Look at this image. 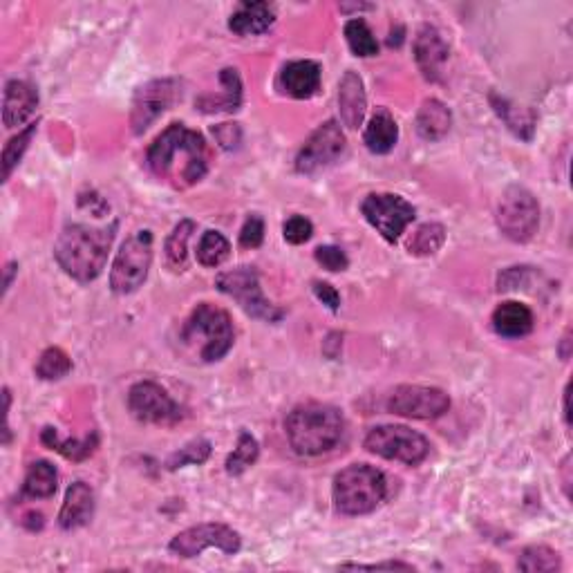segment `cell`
<instances>
[{"label":"cell","instance_id":"ac0fdd59","mask_svg":"<svg viewBox=\"0 0 573 573\" xmlns=\"http://www.w3.org/2000/svg\"><path fill=\"white\" fill-rule=\"evenodd\" d=\"M338 110L347 128H359L363 124L365 110H368V97H365L363 79L354 70H347L338 83Z\"/></svg>","mask_w":573,"mask_h":573},{"label":"cell","instance_id":"6da1fadb","mask_svg":"<svg viewBox=\"0 0 573 573\" xmlns=\"http://www.w3.org/2000/svg\"><path fill=\"white\" fill-rule=\"evenodd\" d=\"M146 162L157 180L184 191L209 171V146L200 133L184 124H173L148 148Z\"/></svg>","mask_w":573,"mask_h":573},{"label":"cell","instance_id":"4fadbf2b","mask_svg":"<svg viewBox=\"0 0 573 573\" xmlns=\"http://www.w3.org/2000/svg\"><path fill=\"white\" fill-rule=\"evenodd\" d=\"M128 408L133 417L144 424L173 426L184 417L182 408L171 399V394L155 381L135 383L128 392Z\"/></svg>","mask_w":573,"mask_h":573},{"label":"cell","instance_id":"9a60e30c","mask_svg":"<svg viewBox=\"0 0 573 573\" xmlns=\"http://www.w3.org/2000/svg\"><path fill=\"white\" fill-rule=\"evenodd\" d=\"M177 97V83L171 79L150 81L144 88L137 90L133 101V115H130V126L135 135H142L164 112L173 106Z\"/></svg>","mask_w":573,"mask_h":573},{"label":"cell","instance_id":"484cf974","mask_svg":"<svg viewBox=\"0 0 573 573\" xmlns=\"http://www.w3.org/2000/svg\"><path fill=\"white\" fill-rule=\"evenodd\" d=\"M220 81L224 86L222 97L200 99V110L204 112H236L242 103V81L238 70H222Z\"/></svg>","mask_w":573,"mask_h":573},{"label":"cell","instance_id":"d6986e66","mask_svg":"<svg viewBox=\"0 0 573 573\" xmlns=\"http://www.w3.org/2000/svg\"><path fill=\"white\" fill-rule=\"evenodd\" d=\"M92 515H95V493L86 482H74L68 493H65V502L59 513V524L63 531H74L86 526Z\"/></svg>","mask_w":573,"mask_h":573},{"label":"cell","instance_id":"d6a6232c","mask_svg":"<svg viewBox=\"0 0 573 573\" xmlns=\"http://www.w3.org/2000/svg\"><path fill=\"white\" fill-rule=\"evenodd\" d=\"M518 569L526 573H549L560 569V556L553 549L538 544V547H529L520 553Z\"/></svg>","mask_w":573,"mask_h":573},{"label":"cell","instance_id":"e575fe53","mask_svg":"<svg viewBox=\"0 0 573 573\" xmlns=\"http://www.w3.org/2000/svg\"><path fill=\"white\" fill-rule=\"evenodd\" d=\"M260 455L258 441L253 439L249 432H240L238 437V446L227 459V473L229 475H242L247 468L256 464V459Z\"/></svg>","mask_w":573,"mask_h":573},{"label":"cell","instance_id":"30bf717a","mask_svg":"<svg viewBox=\"0 0 573 573\" xmlns=\"http://www.w3.org/2000/svg\"><path fill=\"white\" fill-rule=\"evenodd\" d=\"M361 211L374 229L381 233L383 240L390 244L397 242L403 231L408 229V224L415 220V206L408 200H403L401 195L392 193H372L363 200Z\"/></svg>","mask_w":573,"mask_h":573},{"label":"cell","instance_id":"83f0119b","mask_svg":"<svg viewBox=\"0 0 573 573\" xmlns=\"http://www.w3.org/2000/svg\"><path fill=\"white\" fill-rule=\"evenodd\" d=\"M195 231V222L182 220L166 240V262L173 271H184L189 267V240Z\"/></svg>","mask_w":573,"mask_h":573},{"label":"cell","instance_id":"5b68a950","mask_svg":"<svg viewBox=\"0 0 573 573\" xmlns=\"http://www.w3.org/2000/svg\"><path fill=\"white\" fill-rule=\"evenodd\" d=\"M182 341L189 345H197V341H200V359L204 363L224 359L233 347V341H236L229 312H224L218 305L200 303L193 309L189 321L184 323Z\"/></svg>","mask_w":573,"mask_h":573},{"label":"cell","instance_id":"2e32d148","mask_svg":"<svg viewBox=\"0 0 573 573\" xmlns=\"http://www.w3.org/2000/svg\"><path fill=\"white\" fill-rule=\"evenodd\" d=\"M415 59L419 70L424 72L428 81H441L444 77V65L448 61V45L441 39V34L435 27H424L417 34L415 41Z\"/></svg>","mask_w":573,"mask_h":573},{"label":"cell","instance_id":"7c38bea8","mask_svg":"<svg viewBox=\"0 0 573 573\" xmlns=\"http://www.w3.org/2000/svg\"><path fill=\"white\" fill-rule=\"evenodd\" d=\"M385 408L392 415L408 419H437L448 412L450 397L444 390L428 385H399L390 392Z\"/></svg>","mask_w":573,"mask_h":573},{"label":"cell","instance_id":"d590c367","mask_svg":"<svg viewBox=\"0 0 573 573\" xmlns=\"http://www.w3.org/2000/svg\"><path fill=\"white\" fill-rule=\"evenodd\" d=\"M36 130H39V124H30L5 144V150H3V180L5 182L9 180V177H12V171L23 159L25 150L30 148V142H32V137L36 135Z\"/></svg>","mask_w":573,"mask_h":573},{"label":"cell","instance_id":"7a4b0ae2","mask_svg":"<svg viewBox=\"0 0 573 573\" xmlns=\"http://www.w3.org/2000/svg\"><path fill=\"white\" fill-rule=\"evenodd\" d=\"M115 224L92 229L86 224H68L54 244V258L65 274L79 283H92L101 276L108 262V251L115 240Z\"/></svg>","mask_w":573,"mask_h":573},{"label":"cell","instance_id":"8992f818","mask_svg":"<svg viewBox=\"0 0 573 573\" xmlns=\"http://www.w3.org/2000/svg\"><path fill=\"white\" fill-rule=\"evenodd\" d=\"M150 265H153V233L137 231L130 236L117 253L110 269V287L115 294H133L146 283Z\"/></svg>","mask_w":573,"mask_h":573},{"label":"cell","instance_id":"836d02e7","mask_svg":"<svg viewBox=\"0 0 573 573\" xmlns=\"http://www.w3.org/2000/svg\"><path fill=\"white\" fill-rule=\"evenodd\" d=\"M70 370H72V361H70V356L61 350V347H48V350L41 354L39 363H36V377H41L43 381L63 379Z\"/></svg>","mask_w":573,"mask_h":573},{"label":"cell","instance_id":"60d3db41","mask_svg":"<svg viewBox=\"0 0 573 573\" xmlns=\"http://www.w3.org/2000/svg\"><path fill=\"white\" fill-rule=\"evenodd\" d=\"M314 294L323 305L330 307L332 312H336L338 305H341V296H338V291L330 283H314Z\"/></svg>","mask_w":573,"mask_h":573},{"label":"cell","instance_id":"1f68e13d","mask_svg":"<svg viewBox=\"0 0 573 573\" xmlns=\"http://www.w3.org/2000/svg\"><path fill=\"white\" fill-rule=\"evenodd\" d=\"M231 256L229 240L218 231H206L197 244V260L202 267H220Z\"/></svg>","mask_w":573,"mask_h":573},{"label":"cell","instance_id":"4dcf8cb0","mask_svg":"<svg viewBox=\"0 0 573 573\" xmlns=\"http://www.w3.org/2000/svg\"><path fill=\"white\" fill-rule=\"evenodd\" d=\"M345 39H347V45H350V50L356 56H363V59H368V56L379 54V43H377V39H374L372 30L368 27V23L363 21V18H352V21H347Z\"/></svg>","mask_w":573,"mask_h":573},{"label":"cell","instance_id":"ab89813d","mask_svg":"<svg viewBox=\"0 0 573 573\" xmlns=\"http://www.w3.org/2000/svg\"><path fill=\"white\" fill-rule=\"evenodd\" d=\"M314 258L318 265H323L327 271H345L347 265H350V260H347L345 251L332 247V244H327V247H318Z\"/></svg>","mask_w":573,"mask_h":573},{"label":"cell","instance_id":"f546056e","mask_svg":"<svg viewBox=\"0 0 573 573\" xmlns=\"http://www.w3.org/2000/svg\"><path fill=\"white\" fill-rule=\"evenodd\" d=\"M446 242V229L441 227L437 222H428V224H421V227L415 231V236L410 238L408 242V251L412 256H432V253H437L441 247H444Z\"/></svg>","mask_w":573,"mask_h":573},{"label":"cell","instance_id":"7402d4cb","mask_svg":"<svg viewBox=\"0 0 573 573\" xmlns=\"http://www.w3.org/2000/svg\"><path fill=\"white\" fill-rule=\"evenodd\" d=\"M493 330L504 338H522L533 330V312L518 300H506L493 312Z\"/></svg>","mask_w":573,"mask_h":573},{"label":"cell","instance_id":"3957f363","mask_svg":"<svg viewBox=\"0 0 573 573\" xmlns=\"http://www.w3.org/2000/svg\"><path fill=\"white\" fill-rule=\"evenodd\" d=\"M345 421L341 410L327 403H305L289 412L285 432L291 448L298 455L316 457L330 450L341 441Z\"/></svg>","mask_w":573,"mask_h":573},{"label":"cell","instance_id":"9c48e42d","mask_svg":"<svg viewBox=\"0 0 573 573\" xmlns=\"http://www.w3.org/2000/svg\"><path fill=\"white\" fill-rule=\"evenodd\" d=\"M215 285L222 291V294L231 296L236 303L247 312L251 318H258V321L267 323H278L280 318L285 316L283 309H278L274 303H269L262 294L258 274L249 267H240L227 271V274H220Z\"/></svg>","mask_w":573,"mask_h":573},{"label":"cell","instance_id":"44dd1931","mask_svg":"<svg viewBox=\"0 0 573 573\" xmlns=\"http://www.w3.org/2000/svg\"><path fill=\"white\" fill-rule=\"evenodd\" d=\"M276 23V9L269 3H242L229 18V30L238 36L265 34Z\"/></svg>","mask_w":573,"mask_h":573},{"label":"cell","instance_id":"cb8c5ba5","mask_svg":"<svg viewBox=\"0 0 573 573\" xmlns=\"http://www.w3.org/2000/svg\"><path fill=\"white\" fill-rule=\"evenodd\" d=\"M399 139V126L388 110L381 108L374 112L368 128H365V146H368L374 155H385L397 146Z\"/></svg>","mask_w":573,"mask_h":573},{"label":"cell","instance_id":"7bdbcfd3","mask_svg":"<svg viewBox=\"0 0 573 573\" xmlns=\"http://www.w3.org/2000/svg\"><path fill=\"white\" fill-rule=\"evenodd\" d=\"M14 274H16V265L12 262V265H7V269H5V291L12 287V278H14Z\"/></svg>","mask_w":573,"mask_h":573},{"label":"cell","instance_id":"74e56055","mask_svg":"<svg viewBox=\"0 0 573 573\" xmlns=\"http://www.w3.org/2000/svg\"><path fill=\"white\" fill-rule=\"evenodd\" d=\"M314 227L312 222L303 215H294V218H289L283 227V236L289 244H305L309 238H312Z\"/></svg>","mask_w":573,"mask_h":573},{"label":"cell","instance_id":"52a82bcc","mask_svg":"<svg viewBox=\"0 0 573 573\" xmlns=\"http://www.w3.org/2000/svg\"><path fill=\"white\" fill-rule=\"evenodd\" d=\"M497 227L504 238L524 244L540 227V204L524 186H509L497 202Z\"/></svg>","mask_w":573,"mask_h":573},{"label":"cell","instance_id":"5bb4252c","mask_svg":"<svg viewBox=\"0 0 573 573\" xmlns=\"http://www.w3.org/2000/svg\"><path fill=\"white\" fill-rule=\"evenodd\" d=\"M345 135L341 126L334 119L325 121L323 126H318L312 137L307 139L300 148L296 157V171L303 175H314L323 168L332 166L338 157L345 153Z\"/></svg>","mask_w":573,"mask_h":573},{"label":"cell","instance_id":"8fae6325","mask_svg":"<svg viewBox=\"0 0 573 573\" xmlns=\"http://www.w3.org/2000/svg\"><path fill=\"white\" fill-rule=\"evenodd\" d=\"M220 549L227 556L238 553L242 547V538L238 531H233L227 524H197L177 533L168 544V551L177 558H197L206 549Z\"/></svg>","mask_w":573,"mask_h":573},{"label":"cell","instance_id":"f35d334b","mask_svg":"<svg viewBox=\"0 0 573 573\" xmlns=\"http://www.w3.org/2000/svg\"><path fill=\"white\" fill-rule=\"evenodd\" d=\"M265 240V222L260 215H249L240 231V244L244 249H258Z\"/></svg>","mask_w":573,"mask_h":573},{"label":"cell","instance_id":"603a6c76","mask_svg":"<svg viewBox=\"0 0 573 573\" xmlns=\"http://www.w3.org/2000/svg\"><path fill=\"white\" fill-rule=\"evenodd\" d=\"M450 126H453V115L444 106V103L437 99H428L421 103V108L417 112V133L426 142H439L448 135Z\"/></svg>","mask_w":573,"mask_h":573},{"label":"cell","instance_id":"b9f144b4","mask_svg":"<svg viewBox=\"0 0 573 573\" xmlns=\"http://www.w3.org/2000/svg\"><path fill=\"white\" fill-rule=\"evenodd\" d=\"M341 569H359V571H363V569H370V571H374V569H388V571L403 569V571H412L415 567L406 565V562H379V565H343Z\"/></svg>","mask_w":573,"mask_h":573},{"label":"cell","instance_id":"f1b7e54d","mask_svg":"<svg viewBox=\"0 0 573 573\" xmlns=\"http://www.w3.org/2000/svg\"><path fill=\"white\" fill-rule=\"evenodd\" d=\"M493 101V106H495V112L504 119V124L509 126L515 135L526 139V142H531V137H533V128H535V117H533V112L531 110H524V108H518V106H513V103L509 99H504V97H491Z\"/></svg>","mask_w":573,"mask_h":573},{"label":"cell","instance_id":"4316f807","mask_svg":"<svg viewBox=\"0 0 573 573\" xmlns=\"http://www.w3.org/2000/svg\"><path fill=\"white\" fill-rule=\"evenodd\" d=\"M41 441L48 448L56 450V453H61L63 457L72 459V462H83V459L90 457L97 450L99 437L95 435V432H92V435H88L86 439H81V441H68V439H61L59 432H56L54 428H45L41 432Z\"/></svg>","mask_w":573,"mask_h":573},{"label":"cell","instance_id":"8d00e7d4","mask_svg":"<svg viewBox=\"0 0 573 573\" xmlns=\"http://www.w3.org/2000/svg\"><path fill=\"white\" fill-rule=\"evenodd\" d=\"M209 455H211L209 441L197 439V441H191V444H186L184 448L177 450L175 455H171L166 468L168 471H177V468H184L189 464H204L206 459H209Z\"/></svg>","mask_w":573,"mask_h":573},{"label":"cell","instance_id":"277c9868","mask_svg":"<svg viewBox=\"0 0 573 573\" xmlns=\"http://www.w3.org/2000/svg\"><path fill=\"white\" fill-rule=\"evenodd\" d=\"M332 495L338 513L356 518V515H368L379 509L388 497V482L377 468L352 464L334 477Z\"/></svg>","mask_w":573,"mask_h":573},{"label":"cell","instance_id":"ffe728a7","mask_svg":"<svg viewBox=\"0 0 573 573\" xmlns=\"http://www.w3.org/2000/svg\"><path fill=\"white\" fill-rule=\"evenodd\" d=\"M36 106H39V95L30 83L9 81L3 99V124L7 128L23 126L34 115Z\"/></svg>","mask_w":573,"mask_h":573},{"label":"cell","instance_id":"d4e9b609","mask_svg":"<svg viewBox=\"0 0 573 573\" xmlns=\"http://www.w3.org/2000/svg\"><path fill=\"white\" fill-rule=\"evenodd\" d=\"M59 486V473L50 462H34L27 468L21 497L27 500H50Z\"/></svg>","mask_w":573,"mask_h":573},{"label":"cell","instance_id":"ba28073f","mask_svg":"<svg viewBox=\"0 0 573 573\" xmlns=\"http://www.w3.org/2000/svg\"><path fill=\"white\" fill-rule=\"evenodd\" d=\"M365 448H368V453L383 459L417 466L428 457L430 441L421 432L406 426H379L365 437Z\"/></svg>","mask_w":573,"mask_h":573},{"label":"cell","instance_id":"e0dca14e","mask_svg":"<svg viewBox=\"0 0 573 573\" xmlns=\"http://www.w3.org/2000/svg\"><path fill=\"white\" fill-rule=\"evenodd\" d=\"M280 90L294 99H312L321 90V65L314 61H291L280 72Z\"/></svg>","mask_w":573,"mask_h":573}]
</instances>
